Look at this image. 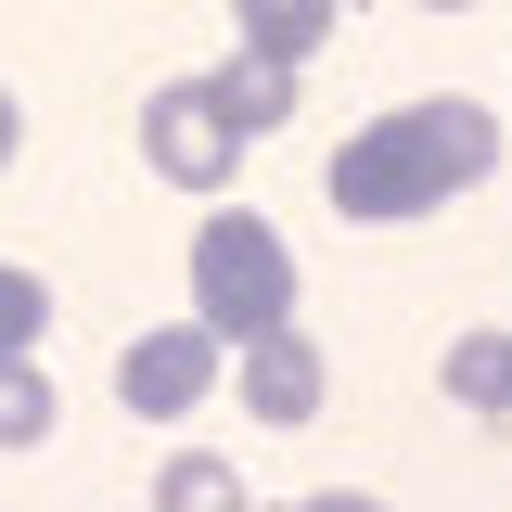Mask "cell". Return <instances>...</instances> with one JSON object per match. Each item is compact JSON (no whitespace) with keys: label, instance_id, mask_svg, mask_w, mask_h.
<instances>
[{"label":"cell","instance_id":"cell-4","mask_svg":"<svg viewBox=\"0 0 512 512\" xmlns=\"http://www.w3.org/2000/svg\"><path fill=\"white\" fill-rule=\"evenodd\" d=\"M218 359H231V346H218L205 320H167V333H141V346L116 359V397L141 410V423H180V410L218 397Z\"/></svg>","mask_w":512,"mask_h":512},{"label":"cell","instance_id":"cell-3","mask_svg":"<svg viewBox=\"0 0 512 512\" xmlns=\"http://www.w3.org/2000/svg\"><path fill=\"white\" fill-rule=\"evenodd\" d=\"M141 167H154L167 192H218L231 167H244V128L218 116V90H205V77H167V90L141 103Z\"/></svg>","mask_w":512,"mask_h":512},{"label":"cell","instance_id":"cell-8","mask_svg":"<svg viewBox=\"0 0 512 512\" xmlns=\"http://www.w3.org/2000/svg\"><path fill=\"white\" fill-rule=\"evenodd\" d=\"M231 13H244V52H282V64H308L333 39V0H231Z\"/></svg>","mask_w":512,"mask_h":512},{"label":"cell","instance_id":"cell-5","mask_svg":"<svg viewBox=\"0 0 512 512\" xmlns=\"http://www.w3.org/2000/svg\"><path fill=\"white\" fill-rule=\"evenodd\" d=\"M231 384H244L256 423H320V346L282 320V333H256V346H231Z\"/></svg>","mask_w":512,"mask_h":512},{"label":"cell","instance_id":"cell-14","mask_svg":"<svg viewBox=\"0 0 512 512\" xmlns=\"http://www.w3.org/2000/svg\"><path fill=\"white\" fill-rule=\"evenodd\" d=\"M423 13H461V0H423Z\"/></svg>","mask_w":512,"mask_h":512},{"label":"cell","instance_id":"cell-13","mask_svg":"<svg viewBox=\"0 0 512 512\" xmlns=\"http://www.w3.org/2000/svg\"><path fill=\"white\" fill-rule=\"evenodd\" d=\"M308 512H384V500H359V487H320V500Z\"/></svg>","mask_w":512,"mask_h":512},{"label":"cell","instance_id":"cell-12","mask_svg":"<svg viewBox=\"0 0 512 512\" xmlns=\"http://www.w3.org/2000/svg\"><path fill=\"white\" fill-rule=\"evenodd\" d=\"M13 141H26V103H13V90H0V167H13Z\"/></svg>","mask_w":512,"mask_h":512},{"label":"cell","instance_id":"cell-6","mask_svg":"<svg viewBox=\"0 0 512 512\" xmlns=\"http://www.w3.org/2000/svg\"><path fill=\"white\" fill-rule=\"evenodd\" d=\"M205 90H218V116L244 128V141H269V128L295 116V64H282V52H231Z\"/></svg>","mask_w":512,"mask_h":512},{"label":"cell","instance_id":"cell-9","mask_svg":"<svg viewBox=\"0 0 512 512\" xmlns=\"http://www.w3.org/2000/svg\"><path fill=\"white\" fill-rule=\"evenodd\" d=\"M154 512H244V474L205 461V448H180V461L154 474Z\"/></svg>","mask_w":512,"mask_h":512},{"label":"cell","instance_id":"cell-7","mask_svg":"<svg viewBox=\"0 0 512 512\" xmlns=\"http://www.w3.org/2000/svg\"><path fill=\"white\" fill-rule=\"evenodd\" d=\"M448 397L512 436V333H461V346H448Z\"/></svg>","mask_w":512,"mask_h":512},{"label":"cell","instance_id":"cell-10","mask_svg":"<svg viewBox=\"0 0 512 512\" xmlns=\"http://www.w3.org/2000/svg\"><path fill=\"white\" fill-rule=\"evenodd\" d=\"M39 333H52V282H39V269H13V256H0V359H26V346H39Z\"/></svg>","mask_w":512,"mask_h":512},{"label":"cell","instance_id":"cell-11","mask_svg":"<svg viewBox=\"0 0 512 512\" xmlns=\"http://www.w3.org/2000/svg\"><path fill=\"white\" fill-rule=\"evenodd\" d=\"M39 436H52V384L26 359H0V448H39Z\"/></svg>","mask_w":512,"mask_h":512},{"label":"cell","instance_id":"cell-1","mask_svg":"<svg viewBox=\"0 0 512 512\" xmlns=\"http://www.w3.org/2000/svg\"><path fill=\"white\" fill-rule=\"evenodd\" d=\"M487 167H500V116L461 103V90H436V103L372 116L346 154H333V205L384 231V218H423V205H448V192H474Z\"/></svg>","mask_w":512,"mask_h":512},{"label":"cell","instance_id":"cell-15","mask_svg":"<svg viewBox=\"0 0 512 512\" xmlns=\"http://www.w3.org/2000/svg\"><path fill=\"white\" fill-rule=\"evenodd\" d=\"M295 512H308V500H295Z\"/></svg>","mask_w":512,"mask_h":512},{"label":"cell","instance_id":"cell-2","mask_svg":"<svg viewBox=\"0 0 512 512\" xmlns=\"http://www.w3.org/2000/svg\"><path fill=\"white\" fill-rule=\"evenodd\" d=\"M192 320H205L218 346H256V333H282V320H295V256H282L269 218L218 205V218L192 231Z\"/></svg>","mask_w":512,"mask_h":512}]
</instances>
